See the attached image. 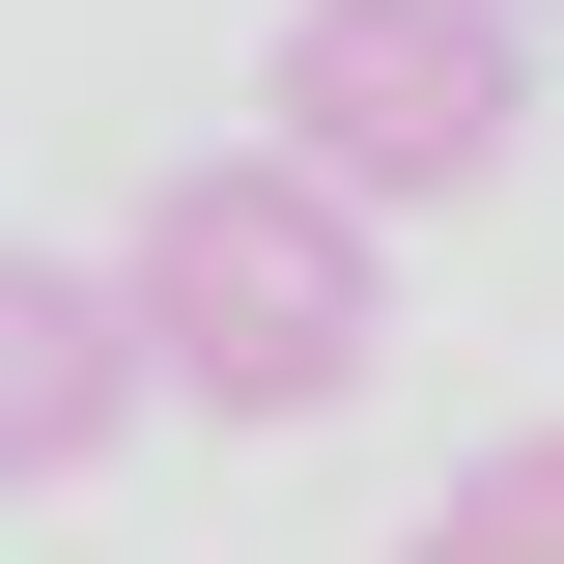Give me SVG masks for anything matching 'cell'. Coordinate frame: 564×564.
I'll return each mask as SVG.
<instances>
[{"label":"cell","mask_w":564,"mask_h":564,"mask_svg":"<svg viewBox=\"0 0 564 564\" xmlns=\"http://www.w3.org/2000/svg\"><path fill=\"white\" fill-rule=\"evenodd\" d=\"M113 311H141V395H198V423H339L367 339H395V254H367V198H311L282 141H198V170L113 226Z\"/></svg>","instance_id":"obj_1"},{"label":"cell","mask_w":564,"mask_h":564,"mask_svg":"<svg viewBox=\"0 0 564 564\" xmlns=\"http://www.w3.org/2000/svg\"><path fill=\"white\" fill-rule=\"evenodd\" d=\"M254 113H282L311 198L423 226V198H480V170H508V0H282Z\"/></svg>","instance_id":"obj_2"},{"label":"cell","mask_w":564,"mask_h":564,"mask_svg":"<svg viewBox=\"0 0 564 564\" xmlns=\"http://www.w3.org/2000/svg\"><path fill=\"white\" fill-rule=\"evenodd\" d=\"M113 423H141V311H113V254H0V508H57Z\"/></svg>","instance_id":"obj_3"},{"label":"cell","mask_w":564,"mask_h":564,"mask_svg":"<svg viewBox=\"0 0 564 564\" xmlns=\"http://www.w3.org/2000/svg\"><path fill=\"white\" fill-rule=\"evenodd\" d=\"M395 564H564V423H508V452H480L452 508H423Z\"/></svg>","instance_id":"obj_4"},{"label":"cell","mask_w":564,"mask_h":564,"mask_svg":"<svg viewBox=\"0 0 564 564\" xmlns=\"http://www.w3.org/2000/svg\"><path fill=\"white\" fill-rule=\"evenodd\" d=\"M508 29H536V0H508Z\"/></svg>","instance_id":"obj_5"}]
</instances>
